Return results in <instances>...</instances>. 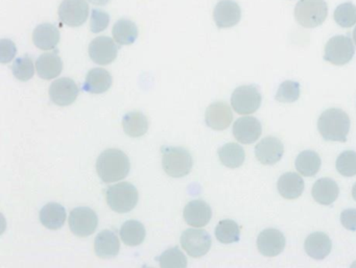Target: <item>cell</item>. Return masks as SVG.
I'll use <instances>...</instances> for the list:
<instances>
[{
  "mask_svg": "<svg viewBox=\"0 0 356 268\" xmlns=\"http://www.w3.org/2000/svg\"><path fill=\"white\" fill-rule=\"evenodd\" d=\"M183 249L193 258H201L211 249L212 240L207 231L188 228L180 239Z\"/></svg>",
  "mask_w": 356,
  "mask_h": 268,
  "instance_id": "9",
  "label": "cell"
},
{
  "mask_svg": "<svg viewBox=\"0 0 356 268\" xmlns=\"http://www.w3.org/2000/svg\"><path fill=\"white\" fill-rule=\"evenodd\" d=\"M60 36L59 30L57 26L51 24H43L37 26L33 33V42L42 51H51L55 49L59 44Z\"/></svg>",
  "mask_w": 356,
  "mask_h": 268,
  "instance_id": "21",
  "label": "cell"
},
{
  "mask_svg": "<svg viewBox=\"0 0 356 268\" xmlns=\"http://www.w3.org/2000/svg\"><path fill=\"white\" fill-rule=\"evenodd\" d=\"M279 194L286 199H297L304 191V181L295 172H286L277 183Z\"/></svg>",
  "mask_w": 356,
  "mask_h": 268,
  "instance_id": "25",
  "label": "cell"
},
{
  "mask_svg": "<svg viewBox=\"0 0 356 268\" xmlns=\"http://www.w3.org/2000/svg\"><path fill=\"white\" fill-rule=\"evenodd\" d=\"M285 237L277 228H266L257 238V249L264 257H276L285 247Z\"/></svg>",
  "mask_w": 356,
  "mask_h": 268,
  "instance_id": "14",
  "label": "cell"
},
{
  "mask_svg": "<svg viewBox=\"0 0 356 268\" xmlns=\"http://www.w3.org/2000/svg\"><path fill=\"white\" fill-rule=\"evenodd\" d=\"M120 234L124 244L128 246H137L145 241L147 232L141 222L137 220H128L122 224Z\"/></svg>",
  "mask_w": 356,
  "mask_h": 268,
  "instance_id": "29",
  "label": "cell"
},
{
  "mask_svg": "<svg viewBox=\"0 0 356 268\" xmlns=\"http://www.w3.org/2000/svg\"><path fill=\"white\" fill-rule=\"evenodd\" d=\"M38 76L43 80H53L61 74L63 70V62L57 51L41 55L36 62Z\"/></svg>",
  "mask_w": 356,
  "mask_h": 268,
  "instance_id": "22",
  "label": "cell"
},
{
  "mask_svg": "<svg viewBox=\"0 0 356 268\" xmlns=\"http://www.w3.org/2000/svg\"><path fill=\"white\" fill-rule=\"evenodd\" d=\"M79 93L80 90L78 85L72 78H59L49 87V97L51 101L60 107L72 105L78 99Z\"/></svg>",
  "mask_w": 356,
  "mask_h": 268,
  "instance_id": "11",
  "label": "cell"
},
{
  "mask_svg": "<svg viewBox=\"0 0 356 268\" xmlns=\"http://www.w3.org/2000/svg\"><path fill=\"white\" fill-rule=\"evenodd\" d=\"M120 242L112 231H102L95 240V255L102 259H111L120 253Z\"/></svg>",
  "mask_w": 356,
  "mask_h": 268,
  "instance_id": "19",
  "label": "cell"
},
{
  "mask_svg": "<svg viewBox=\"0 0 356 268\" xmlns=\"http://www.w3.org/2000/svg\"><path fill=\"white\" fill-rule=\"evenodd\" d=\"M233 114L228 103L216 101L206 110L205 122L214 131H224L232 124Z\"/></svg>",
  "mask_w": 356,
  "mask_h": 268,
  "instance_id": "17",
  "label": "cell"
},
{
  "mask_svg": "<svg viewBox=\"0 0 356 268\" xmlns=\"http://www.w3.org/2000/svg\"><path fill=\"white\" fill-rule=\"evenodd\" d=\"M14 76L22 82H28L34 76V62L30 56L17 58L12 65Z\"/></svg>",
  "mask_w": 356,
  "mask_h": 268,
  "instance_id": "34",
  "label": "cell"
},
{
  "mask_svg": "<svg viewBox=\"0 0 356 268\" xmlns=\"http://www.w3.org/2000/svg\"><path fill=\"white\" fill-rule=\"evenodd\" d=\"M262 126L257 118L245 116L233 124V135L238 142L252 144L261 136Z\"/></svg>",
  "mask_w": 356,
  "mask_h": 268,
  "instance_id": "15",
  "label": "cell"
},
{
  "mask_svg": "<svg viewBox=\"0 0 356 268\" xmlns=\"http://www.w3.org/2000/svg\"><path fill=\"white\" fill-rule=\"evenodd\" d=\"M138 191L131 183H118L106 190L109 207L118 213H128L138 203Z\"/></svg>",
  "mask_w": 356,
  "mask_h": 268,
  "instance_id": "4",
  "label": "cell"
},
{
  "mask_svg": "<svg viewBox=\"0 0 356 268\" xmlns=\"http://www.w3.org/2000/svg\"><path fill=\"white\" fill-rule=\"evenodd\" d=\"M130 169V160L120 149H106L97 158V174L106 184L124 180L128 176Z\"/></svg>",
  "mask_w": 356,
  "mask_h": 268,
  "instance_id": "1",
  "label": "cell"
},
{
  "mask_svg": "<svg viewBox=\"0 0 356 268\" xmlns=\"http://www.w3.org/2000/svg\"><path fill=\"white\" fill-rule=\"evenodd\" d=\"M40 221L49 230H59L66 221V210L57 203L45 205L40 211Z\"/></svg>",
  "mask_w": 356,
  "mask_h": 268,
  "instance_id": "26",
  "label": "cell"
},
{
  "mask_svg": "<svg viewBox=\"0 0 356 268\" xmlns=\"http://www.w3.org/2000/svg\"><path fill=\"white\" fill-rule=\"evenodd\" d=\"M337 170L343 176H356V151H345L337 159Z\"/></svg>",
  "mask_w": 356,
  "mask_h": 268,
  "instance_id": "37",
  "label": "cell"
},
{
  "mask_svg": "<svg viewBox=\"0 0 356 268\" xmlns=\"http://www.w3.org/2000/svg\"><path fill=\"white\" fill-rule=\"evenodd\" d=\"M60 22L70 28H79L86 22L89 6L85 0H63L58 11Z\"/></svg>",
  "mask_w": 356,
  "mask_h": 268,
  "instance_id": "10",
  "label": "cell"
},
{
  "mask_svg": "<svg viewBox=\"0 0 356 268\" xmlns=\"http://www.w3.org/2000/svg\"><path fill=\"white\" fill-rule=\"evenodd\" d=\"M68 222L70 230L76 236L85 238L95 232L99 226V218L90 208L79 207L70 212Z\"/></svg>",
  "mask_w": 356,
  "mask_h": 268,
  "instance_id": "8",
  "label": "cell"
},
{
  "mask_svg": "<svg viewBox=\"0 0 356 268\" xmlns=\"http://www.w3.org/2000/svg\"><path fill=\"white\" fill-rule=\"evenodd\" d=\"M112 86V76L109 72L104 68H95L87 74L83 89L92 94H101L107 92Z\"/></svg>",
  "mask_w": 356,
  "mask_h": 268,
  "instance_id": "24",
  "label": "cell"
},
{
  "mask_svg": "<svg viewBox=\"0 0 356 268\" xmlns=\"http://www.w3.org/2000/svg\"><path fill=\"white\" fill-rule=\"evenodd\" d=\"M110 24L109 14L102 10H92L90 18V30L95 34L104 32L107 30Z\"/></svg>",
  "mask_w": 356,
  "mask_h": 268,
  "instance_id": "38",
  "label": "cell"
},
{
  "mask_svg": "<svg viewBox=\"0 0 356 268\" xmlns=\"http://www.w3.org/2000/svg\"><path fill=\"white\" fill-rule=\"evenodd\" d=\"M296 169L304 176H314L320 170L322 161L314 151H304L298 155L295 162Z\"/></svg>",
  "mask_w": 356,
  "mask_h": 268,
  "instance_id": "30",
  "label": "cell"
},
{
  "mask_svg": "<svg viewBox=\"0 0 356 268\" xmlns=\"http://www.w3.org/2000/svg\"><path fill=\"white\" fill-rule=\"evenodd\" d=\"M299 97V83L293 82V81H285L279 86L275 99H276L277 101H280V103H291L297 101Z\"/></svg>",
  "mask_w": 356,
  "mask_h": 268,
  "instance_id": "36",
  "label": "cell"
},
{
  "mask_svg": "<svg viewBox=\"0 0 356 268\" xmlns=\"http://www.w3.org/2000/svg\"><path fill=\"white\" fill-rule=\"evenodd\" d=\"M162 167L172 178H183L193 169V160L187 149L183 147L163 146L161 149Z\"/></svg>",
  "mask_w": 356,
  "mask_h": 268,
  "instance_id": "3",
  "label": "cell"
},
{
  "mask_svg": "<svg viewBox=\"0 0 356 268\" xmlns=\"http://www.w3.org/2000/svg\"><path fill=\"white\" fill-rule=\"evenodd\" d=\"M283 153V143L276 137H266L255 147L256 158L264 165H274L278 163Z\"/></svg>",
  "mask_w": 356,
  "mask_h": 268,
  "instance_id": "16",
  "label": "cell"
},
{
  "mask_svg": "<svg viewBox=\"0 0 356 268\" xmlns=\"http://www.w3.org/2000/svg\"><path fill=\"white\" fill-rule=\"evenodd\" d=\"M213 19L218 28H233L241 22V7L233 0H220L214 8Z\"/></svg>",
  "mask_w": 356,
  "mask_h": 268,
  "instance_id": "13",
  "label": "cell"
},
{
  "mask_svg": "<svg viewBox=\"0 0 356 268\" xmlns=\"http://www.w3.org/2000/svg\"><path fill=\"white\" fill-rule=\"evenodd\" d=\"M89 3H92L95 6H99V7H102V6H106L108 3H109L110 0H87Z\"/></svg>",
  "mask_w": 356,
  "mask_h": 268,
  "instance_id": "41",
  "label": "cell"
},
{
  "mask_svg": "<svg viewBox=\"0 0 356 268\" xmlns=\"http://www.w3.org/2000/svg\"><path fill=\"white\" fill-rule=\"evenodd\" d=\"M186 224L195 228L207 226L212 217V210L206 201L195 199L189 201L183 212Z\"/></svg>",
  "mask_w": 356,
  "mask_h": 268,
  "instance_id": "18",
  "label": "cell"
},
{
  "mask_svg": "<svg viewBox=\"0 0 356 268\" xmlns=\"http://www.w3.org/2000/svg\"><path fill=\"white\" fill-rule=\"evenodd\" d=\"M333 17L341 28H352L356 24V7L352 3H341L335 9Z\"/></svg>",
  "mask_w": 356,
  "mask_h": 268,
  "instance_id": "33",
  "label": "cell"
},
{
  "mask_svg": "<svg viewBox=\"0 0 356 268\" xmlns=\"http://www.w3.org/2000/svg\"><path fill=\"white\" fill-rule=\"evenodd\" d=\"M216 237L224 244L237 242L241 238V228L234 220H220L216 228Z\"/></svg>",
  "mask_w": 356,
  "mask_h": 268,
  "instance_id": "32",
  "label": "cell"
},
{
  "mask_svg": "<svg viewBox=\"0 0 356 268\" xmlns=\"http://www.w3.org/2000/svg\"><path fill=\"white\" fill-rule=\"evenodd\" d=\"M339 189L332 178H323L316 181L312 187V194L320 205L330 206L339 197Z\"/></svg>",
  "mask_w": 356,
  "mask_h": 268,
  "instance_id": "23",
  "label": "cell"
},
{
  "mask_svg": "<svg viewBox=\"0 0 356 268\" xmlns=\"http://www.w3.org/2000/svg\"><path fill=\"white\" fill-rule=\"evenodd\" d=\"M328 16L325 0H300L295 8V18L300 26L314 28L322 26Z\"/></svg>",
  "mask_w": 356,
  "mask_h": 268,
  "instance_id": "5",
  "label": "cell"
},
{
  "mask_svg": "<svg viewBox=\"0 0 356 268\" xmlns=\"http://www.w3.org/2000/svg\"><path fill=\"white\" fill-rule=\"evenodd\" d=\"M352 196L356 201V183L354 184L353 188H352Z\"/></svg>",
  "mask_w": 356,
  "mask_h": 268,
  "instance_id": "42",
  "label": "cell"
},
{
  "mask_svg": "<svg viewBox=\"0 0 356 268\" xmlns=\"http://www.w3.org/2000/svg\"><path fill=\"white\" fill-rule=\"evenodd\" d=\"M304 249H305L306 253L310 258H314L316 260H323L330 253L331 249H332V242H331L328 235L325 234V233H312L305 239Z\"/></svg>",
  "mask_w": 356,
  "mask_h": 268,
  "instance_id": "20",
  "label": "cell"
},
{
  "mask_svg": "<svg viewBox=\"0 0 356 268\" xmlns=\"http://www.w3.org/2000/svg\"><path fill=\"white\" fill-rule=\"evenodd\" d=\"M218 158L220 163L226 167L238 168L245 163V149L237 143H227L218 149Z\"/></svg>",
  "mask_w": 356,
  "mask_h": 268,
  "instance_id": "28",
  "label": "cell"
},
{
  "mask_svg": "<svg viewBox=\"0 0 356 268\" xmlns=\"http://www.w3.org/2000/svg\"><path fill=\"white\" fill-rule=\"evenodd\" d=\"M112 35L118 44L131 45L138 38V28L131 20L120 19L114 24Z\"/></svg>",
  "mask_w": 356,
  "mask_h": 268,
  "instance_id": "31",
  "label": "cell"
},
{
  "mask_svg": "<svg viewBox=\"0 0 356 268\" xmlns=\"http://www.w3.org/2000/svg\"><path fill=\"white\" fill-rule=\"evenodd\" d=\"M89 56L95 64L109 65L118 58V47L109 37L102 36L93 39L89 45Z\"/></svg>",
  "mask_w": 356,
  "mask_h": 268,
  "instance_id": "12",
  "label": "cell"
},
{
  "mask_svg": "<svg viewBox=\"0 0 356 268\" xmlns=\"http://www.w3.org/2000/svg\"><path fill=\"white\" fill-rule=\"evenodd\" d=\"M354 45L348 36H334L326 43L324 60L335 66H343L353 59Z\"/></svg>",
  "mask_w": 356,
  "mask_h": 268,
  "instance_id": "7",
  "label": "cell"
},
{
  "mask_svg": "<svg viewBox=\"0 0 356 268\" xmlns=\"http://www.w3.org/2000/svg\"><path fill=\"white\" fill-rule=\"evenodd\" d=\"M122 128L128 136L139 138L145 136L149 131V120L141 112H130L122 119Z\"/></svg>",
  "mask_w": 356,
  "mask_h": 268,
  "instance_id": "27",
  "label": "cell"
},
{
  "mask_svg": "<svg viewBox=\"0 0 356 268\" xmlns=\"http://www.w3.org/2000/svg\"><path fill=\"white\" fill-rule=\"evenodd\" d=\"M17 49L15 43L10 39L0 40V63L8 64L15 58Z\"/></svg>",
  "mask_w": 356,
  "mask_h": 268,
  "instance_id": "39",
  "label": "cell"
},
{
  "mask_svg": "<svg viewBox=\"0 0 356 268\" xmlns=\"http://www.w3.org/2000/svg\"><path fill=\"white\" fill-rule=\"evenodd\" d=\"M353 40H354V42H355V45H356V26L353 31Z\"/></svg>",
  "mask_w": 356,
  "mask_h": 268,
  "instance_id": "43",
  "label": "cell"
},
{
  "mask_svg": "<svg viewBox=\"0 0 356 268\" xmlns=\"http://www.w3.org/2000/svg\"><path fill=\"white\" fill-rule=\"evenodd\" d=\"M318 130L325 140L346 142L350 131L349 116L337 108L326 110L318 118Z\"/></svg>",
  "mask_w": 356,
  "mask_h": 268,
  "instance_id": "2",
  "label": "cell"
},
{
  "mask_svg": "<svg viewBox=\"0 0 356 268\" xmlns=\"http://www.w3.org/2000/svg\"><path fill=\"white\" fill-rule=\"evenodd\" d=\"M262 97L254 85L241 86L235 89L231 97V105L236 113L249 115L255 113L261 106Z\"/></svg>",
  "mask_w": 356,
  "mask_h": 268,
  "instance_id": "6",
  "label": "cell"
},
{
  "mask_svg": "<svg viewBox=\"0 0 356 268\" xmlns=\"http://www.w3.org/2000/svg\"><path fill=\"white\" fill-rule=\"evenodd\" d=\"M341 222L347 230L356 231V209L343 210L341 214Z\"/></svg>",
  "mask_w": 356,
  "mask_h": 268,
  "instance_id": "40",
  "label": "cell"
},
{
  "mask_svg": "<svg viewBox=\"0 0 356 268\" xmlns=\"http://www.w3.org/2000/svg\"><path fill=\"white\" fill-rule=\"evenodd\" d=\"M159 264L162 268H185L187 259L179 247H172L160 256Z\"/></svg>",
  "mask_w": 356,
  "mask_h": 268,
  "instance_id": "35",
  "label": "cell"
}]
</instances>
